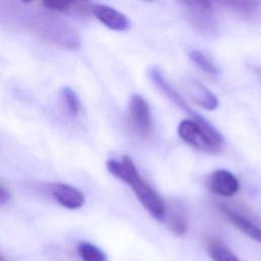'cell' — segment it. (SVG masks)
Listing matches in <instances>:
<instances>
[{
    "instance_id": "cell-1",
    "label": "cell",
    "mask_w": 261,
    "mask_h": 261,
    "mask_svg": "<svg viewBox=\"0 0 261 261\" xmlns=\"http://www.w3.org/2000/svg\"><path fill=\"white\" fill-rule=\"evenodd\" d=\"M106 166L114 177L130 187L142 206L154 219L164 221L166 205L163 199L141 177L136 164L128 155L122 156L119 161L109 159Z\"/></svg>"
},
{
    "instance_id": "cell-2",
    "label": "cell",
    "mask_w": 261,
    "mask_h": 261,
    "mask_svg": "<svg viewBox=\"0 0 261 261\" xmlns=\"http://www.w3.org/2000/svg\"><path fill=\"white\" fill-rule=\"evenodd\" d=\"M31 32L40 38L62 48L76 49L80 47L79 34L65 21L48 14H32L27 20Z\"/></svg>"
},
{
    "instance_id": "cell-3",
    "label": "cell",
    "mask_w": 261,
    "mask_h": 261,
    "mask_svg": "<svg viewBox=\"0 0 261 261\" xmlns=\"http://www.w3.org/2000/svg\"><path fill=\"white\" fill-rule=\"evenodd\" d=\"M177 133L182 141L204 152H217L223 144L221 134L200 114L190 119H184L178 125Z\"/></svg>"
},
{
    "instance_id": "cell-4",
    "label": "cell",
    "mask_w": 261,
    "mask_h": 261,
    "mask_svg": "<svg viewBox=\"0 0 261 261\" xmlns=\"http://www.w3.org/2000/svg\"><path fill=\"white\" fill-rule=\"evenodd\" d=\"M186 9L190 22L202 33H211L215 30L216 19L212 0H178Z\"/></svg>"
},
{
    "instance_id": "cell-5",
    "label": "cell",
    "mask_w": 261,
    "mask_h": 261,
    "mask_svg": "<svg viewBox=\"0 0 261 261\" xmlns=\"http://www.w3.org/2000/svg\"><path fill=\"white\" fill-rule=\"evenodd\" d=\"M130 123L135 132L141 137H148L152 133L153 124L149 105L139 94H133L128 104Z\"/></svg>"
},
{
    "instance_id": "cell-6",
    "label": "cell",
    "mask_w": 261,
    "mask_h": 261,
    "mask_svg": "<svg viewBox=\"0 0 261 261\" xmlns=\"http://www.w3.org/2000/svg\"><path fill=\"white\" fill-rule=\"evenodd\" d=\"M207 186L210 192L222 197H231L240 189L237 176L226 169L214 170L208 177Z\"/></svg>"
},
{
    "instance_id": "cell-7",
    "label": "cell",
    "mask_w": 261,
    "mask_h": 261,
    "mask_svg": "<svg viewBox=\"0 0 261 261\" xmlns=\"http://www.w3.org/2000/svg\"><path fill=\"white\" fill-rule=\"evenodd\" d=\"M149 75L151 77V80L153 81L154 85L163 93V95L170 100L176 107H178L180 110H182L184 112L188 113L189 115H191V117H196L199 114L197 112H195L188 104L187 102L184 100V98L180 96V94H178V92L176 90L173 89V87L166 81L165 76L163 75V72L161 71V69L158 66H153L150 71H149Z\"/></svg>"
},
{
    "instance_id": "cell-8",
    "label": "cell",
    "mask_w": 261,
    "mask_h": 261,
    "mask_svg": "<svg viewBox=\"0 0 261 261\" xmlns=\"http://www.w3.org/2000/svg\"><path fill=\"white\" fill-rule=\"evenodd\" d=\"M91 10L95 17L110 30L124 32L130 28L128 17L113 7L103 4H95L91 7Z\"/></svg>"
},
{
    "instance_id": "cell-9",
    "label": "cell",
    "mask_w": 261,
    "mask_h": 261,
    "mask_svg": "<svg viewBox=\"0 0 261 261\" xmlns=\"http://www.w3.org/2000/svg\"><path fill=\"white\" fill-rule=\"evenodd\" d=\"M218 209L236 228L254 241L261 243V227L255 222L225 204H218Z\"/></svg>"
},
{
    "instance_id": "cell-10",
    "label": "cell",
    "mask_w": 261,
    "mask_h": 261,
    "mask_svg": "<svg viewBox=\"0 0 261 261\" xmlns=\"http://www.w3.org/2000/svg\"><path fill=\"white\" fill-rule=\"evenodd\" d=\"M184 88L189 97L202 108L212 111L218 107L219 101L217 97L196 80H185Z\"/></svg>"
},
{
    "instance_id": "cell-11",
    "label": "cell",
    "mask_w": 261,
    "mask_h": 261,
    "mask_svg": "<svg viewBox=\"0 0 261 261\" xmlns=\"http://www.w3.org/2000/svg\"><path fill=\"white\" fill-rule=\"evenodd\" d=\"M51 193L53 198L67 209H79L84 206L86 201L82 191L66 184L52 185Z\"/></svg>"
},
{
    "instance_id": "cell-12",
    "label": "cell",
    "mask_w": 261,
    "mask_h": 261,
    "mask_svg": "<svg viewBox=\"0 0 261 261\" xmlns=\"http://www.w3.org/2000/svg\"><path fill=\"white\" fill-rule=\"evenodd\" d=\"M164 221L175 236L185 234L188 230V217L184 205L180 202H172L167 206Z\"/></svg>"
},
{
    "instance_id": "cell-13",
    "label": "cell",
    "mask_w": 261,
    "mask_h": 261,
    "mask_svg": "<svg viewBox=\"0 0 261 261\" xmlns=\"http://www.w3.org/2000/svg\"><path fill=\"white\" fill-rule=\"evenodd\" d=\"M206 244L207 252L213 261H241L221 240L217 238H209Z\"/></svg>"
},
{
    "instance_id": "cell-14",
    "label": "cell",
    "mask_w": 261,
    "mask_h": 261,
    "mask_svg": "<svg viewBox=\"0 0 261 261\" xmlns=\"http://www.w3.org/2000/svg\"><path fill=\"white\" fill-rule=\"evenodd\" d=\"M220 6L233 10L238 13L251 15L257 12L261 6V0H212Z\"/></svg>"
},
{
    "instance_id": "cell-15",
    "label": "cell",
    "mask_w": 261,
    "mask_h": 261,
    "mask_svg": "<svg viewBox=\"0 0 261 261\" xmlns=\"http://www.w3.org/2000/svg\"><path fill=\"white\" fill-rule=\"evenodd\" d=\"M60 98L67 114L71 117L79 116L81 112V101L74 90L70 87H63L60 90Z\"/></svg>"
},
{
    "instance_id": "cell-16",
    "label": "cell",
    "mask_w": 261,
    "mask_h": 261,
    "mask_svg": "<svg viewBox=\"0 0 261 261\" xmlns=\"http://www.w3.org/2000/svg\"><path fill=\"white\" fill-rule=\"evenodd\" d=\"M77 253L83 261H107V255L99 247L88 242L79 244Z\"/></svg>"
},
{
    "instance_id": "cell-17",
    "label": "cell",
    "mask_w": 261,
    "mask_h": 261,
    "mask_svg": "<svg viewBox=\"0 0 261 261\" xmlns=\"http://www.w3.org/2000/svg\"><path fill=\"white\" fill-rule=\"evenodd\" d=\"M191 60L209 75H216L218 73L217 67L211 58L201 50H192L190 52Z\"/></svg>"
},
{
    "instance_id": "cell-18",
    "label": "cell",
    "mask_w": 261,
    "mask_h": 261,
    "mask_svg": "<svg viewBox=\"0 0 261 261\" xmlns=\"http://www.w3.org/2000/svg\"><path fill=\"white\" fill-rule=\"evenodd\" d=\"M88 0H42L44 6L52 11L66 12L70 10L77 3L86 2Z\"/></svg>"
},
{
    "instance_id": "cell-19",
    "label": "cell",
    "mask_w": 261,
    "mask_h": 261,
    "mask_svg": "<svg viewBox=\"0 0 261 261\" xmlns=\"http://www.w3.org/2000/svg\"><path fill=\"white\" fill-rule=\"evenodd\" d=\"M9 200V193L4 188L0 187V204H4Z\"/></svg>"
},
{
    "instance_id": "cell-20",
    "label": "cell",
    "mask_w": 261,
    "mask_h": 261,
    "mask_svg": "<svg viewBox=\"0 0 261 261\" xmlns=\"http://www.w3.org/2000/svg\"><path fill=\"white\" fill-rule=\"evenodd\" d=\"M252 69L254 70V72L256 73V75L258 76V79L260 80V83H261V67H256V66H254Z\"/></svg>"
},
{
    "instance_id": "cell-21",
    "label": "cell",
    "mask_w": 261,
    "mask_h": 261,
    "mask_svg": "<svg viewBox=\"0 0 261 261\" xmlns=\"http://www.w3.org/2000/svg\"><path fill=\"white\" fill-rule=\"evenodd\" d=\"M22 3H31V2H33V1H35V0H20Z\"/></svg>"
},
{
    "instance_id": "cell-22",
    "label": "cell",
    "mask_w": 261,
    "mask_h": 261,
    "mask_svg": "<svg viewBox=\"0 0 261 261\" xmlns=\"http://www.w3.org/2000/svg\"><path fill=\"white\" fill-rule=\"evenodd\" d=\"M144 1H148V2H151V1H154V0H144Z\"/></svg>"
},
{
    "instance_id": "cell-23",
    "label": "cell",
    "mask_w": 261,
    "mask_h": 261,
    "mask_svg": "<svg viewBox=\"0 0 261 261\" xmlns=\"http://www.w3.org/2000/svg\"><path fill=\"white\" fill-rule=\"evenodd\" d=\"M0 261H2V259H1V257H0Z\"/></svg>"
}]
</instances>
